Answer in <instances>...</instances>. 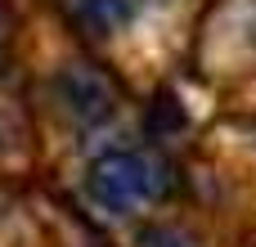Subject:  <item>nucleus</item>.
I'll return each instance as SVG.
<instances>
[{
    "mask_svg": "<svg viewBox=\"0 0 256 247\" xmlns=\"http://www.w3.org/2000/svg\"><path fill=\"white\" fill-rule=\"evenodd\" d=\"M171 189H176V176H171L166 158L144 153V148H108L86 171V198L108 216L144 212L158 198H166Z\"/></svg>",
    "mask_w": 256,
    "mask_h": 247,
    "instance_id": "1",
    "label": "nucleus"
},
{
    "mask_svg": "<svg viewBox=\"0 0 256 247\" xmlns=\"http://www.w3.org/2000/svg\"><path fill=\"white\" fill-rule=\"evenodd\" d=\"M54 99L76 126H104L117 112V86L94 63H68L54 76Z\"/></svg>",
    "mask_w": 256,
    "mask_h": 247,
    "instance_id": "2",
    "label": "nucleus"
},
{
    "mask_svg": "<svg viewBox=\"0 0 256 247\" xmlns=\"http://www.w3.org/2000/svg\"><path fill=\"white\" fill-rule=\"evenodd\" d=\"M180 126H184L180 99H176L171 90H158V99H153V108H148V130H153V135H171V130H180Z\"/></svg>",
    "mask_w": 256,
    "mask_h": 247,
    "instance_id": "3",
    "label": "nucleus"
},
{
    "mask_svg": "<svg viewBox=\"0 0 256 247\" xmlns=\"http://www.w3.org/2000/svg\"><path fill=\"white\" fill-rule=\"evenodd\" d=\"M140 247H198V238L180 225H148L140 234Z\"/></svg>",
    "mask_w": 256,
    "mask_h": 247,
    "instance_id": "4",
    "label": "nucleus"
},
{
    "mask_svg": "<svg viewBox=\"0 0 256 247\" xmlns=\"http://www.w3.org/2000/svg\"><path fill=\"white\" fill-rule=\"evenodd\" d=\"M9 50H14V14L0 4V72H4V63H9Z\"/></svg>",
    "mask_w": 256,
    "mask_h": 247,
    "instance_id": "5",
    "label": "nucleus"
}]
</instances>
